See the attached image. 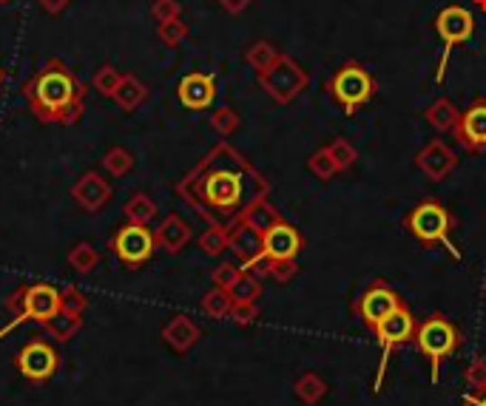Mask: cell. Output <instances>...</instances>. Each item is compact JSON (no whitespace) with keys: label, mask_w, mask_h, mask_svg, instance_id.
I'll return each mask as SVG.
<instances>
[{"label":"cell","mask_w":486,"mask_h":406,"mask_svg":"<svg viewBox=\"0 0 486 406\" xmlns=\"http://www.w3.org/2000/svg\"><path fill=\"white\" fill-rule=\"evenodd\" d=\"M267 177L250 165L230 143H217L205 157L177 182V197L208 227L230 230L248 208L267 199Z\"/></svg>","instance_id":"6da1fadb"},{"label":"cell","mask_w":486,"mask_h":406,"mask_svg":"<svg viewBox=\"0 0 486 406\" xmlns=\"http://www.w3.org/2000/svg\"><path fill=\"white\" fill-rule=\"evenodd\" d=\"M23 97L43 125H77L86 114V86L61 57H49L23 83Z\"/></svg>","instance_id":"7a4b0ae2"},{"label":"cell","mask_w":486,"mask_h":406,"mask_svg":"<svg viewBox=\"0 0 486 406\" xmlns=\"http://www.w3.org/2000/svg\"><path fill=\"white\" fill-rule=\"evenodd\" d=\"M404 230L421 245H444V250L450 254L455 262L461 259L458 247L453 242V230H455V217L450 214L441 199L426 197L421 199L410 214L404 217Z\"/></svg>","instance_id":"3957f363"},{"label":"cell","mask_w":486,"mask_h":406,"mask_svg":"<svg viewBox=\"0 0 486 406\" xmlns=\"http://www.w3.org/2000/svg\"><path fill=\"white\" fill-rule=\"evenodd\" d=\"M418 353L430 361V375H433V383H438L441 378V364L450 358L458 344H461V333L458 327L441 316V313H433L430 318H424L418 327H416V336H413Z\"/></svg>","instance_id":"277c9868"},{"label":"cell","mask_w":486,"mask_h":406,"mask_svg":"<svg viewBox=\"0 0 486 406\" xmlns=\"http://www.w3.org/2000/svg\"><path fill=\"white\" fill-rule=\"evenodd\" d=\"M376 88L379 86L373 80V74L356 60H350L341 69H336V74L330 77V83H327L330 97L344 108L347 117H353L361 106L370 103L376 97Z\"/></svg>","instance_id":"5b68a950"},{"label":"cell","mask_w":486,"mask_h":406,"mask_svg":"<svg viewBox=\"0 0 486 406\" xmlns=\"http://www.w3.org/2000/svg\"><path fill=\"white\" fill-rule=\"evenodd\" d=\"M257 77H259L262 91L279 106H290L310 83L307 69L302 63H296L290 54H279V60Z\"/></svg>","instance_id":"8992f818"},{"label":"cell","mask_w":486,"mask_h":406,"mask_svg":"<svg viewBox=\"0 0 486 406\" xmlns=\"http://www.w3.org/2000/svg\"><path fill=\"white\" fill-rule=\"evenodd\" d=\"M416 316L410 313V307H401L393 316H387L379 327H376V341L381 346V361H379V370H376V378H373V392H381V383H384V373H387V364H390V355L396 350H401L404 344H410L413 336H416Z\"/></svg>","instance_id":"52a82bcc"},{"label":"cell","mask_w":486,"mask_h":406,"mask_svg":"<svg viewBox=\"0 0 486 406\" xmlns=\"http://www.w3.org/2000/svg\"><path fill=\"white\" fill-rule=\"evenodd\" d=\"M435 32L444 41V57L438 63V74H435V83H444V71H446V63H450V54L455 46L466 43L470 37L475 34V17L470 9H463L458 4L453 6H444L435 17Z\"/></svg>","instance_id":"ba28073f"},{"label":"cell","mask_w":486,"mask_h":406,"mask_svg":"<svg viewBox=\"0 0 486 406\" xmlns=\"http://www.w3.org/2000/svg\"><path fill=\"white\" fill-rule=\"evenodd\" d=\"M111 250L117 254L123 267L128 270H140L151 262L154 250H157V239H154V230H148L145 225H123L114 230L111 236Z\"/></svg>","instance_id":"9c48e42d"},{"label":"cell","mask_w":486,"mask_h":406,"mask_svg":"<svg viewBox=\"0 0 486 406\" xmlns=\"http://www.w3.org/2000/svg\"><path fill=\"white\" fill-rule=\"evenodd\" d=\"M61 313V290H57L54 284L49 281H37V284H29L26 287V301H23V310L12 316V321L0 330V338H6L12 330H17V327H23L29 321L34 324H46L51 316Z\"/></svg>","instance_id":"30bf717a"},{"label":"cell","mask_w":486,"mask_h":406,"mask_svg":"<svg viewBox=\"0 0 486 406\" xmlns=\"http://www.w3.org/2000/svg\"><path fill=\"white\" fill-rule=\"evenodd\" d=\"M401 307H404V299L398 296V290L376 279L373 284H367L359 293V299L353 301V313L361 318L367 330H376L387 316H393L396 310H401Z\"/></svg>","instance_id":"8fae6325"},{"label":"cell","mask_w":486,"mask_h":406,"mask_svg":"<svg viewBox=\"0 0 486 406\" xmlns=\"http://www.w3.org/2000/svg\"><path fill=\"white\" fill-rule=\"evenodd\" d=\"M14 366L26 381L43 383L57 373V366H61V355H57V350L51 344H46L41 338H32L23 350L14 355Z\"/></svg>","instance_id":"7c38bea8"},{"label":"cell","mask_w":486,"mask_h":406,"mask_svg":"<svg viewBox=\"0 0 486 406\" xmlns=\"http://www.w3.org/2000/svg\"><path fill=\"white\" fill-rule=\"evenodd\" d=\"M453 134L463 151L486 153V97H475L470 108L461 114L458 128Z\"/></svg>","instance_id":"4fadbf2b"},{"label":"cell","mask_w":486,"mask_h":406,"mask_svg":"<svg viewBox=\"0 0 486 406\" xmlns=\"http://www.w3.org/2000/svg\"><path fill=\"white\" fill-rule=\"evenodd\" d=\"M416 168L430 182H444L458 168V153L444 140H430L416 153Z\"/></svg>","instance_id":"5bb4252c"},{"label":"cell","mask_w":486,"mask_h":406,"mask_svg":"<svg viewBox=\"0 0 486 406\" xmlns=\"http://www.w3.org/2000/svg\"><path fill=\"white\" fill-rule=\"evenodd\" d=\"M111 197H114V188L100 171L83 173L71 188V199L80 205L86 214H100V210L111 202Z\"/></svg>","instance_id":"9a60e30c"},{"label":"cell","mask_w":486,"mask_h":406,"mask_svg":"<svg viewBox=\"0 0 486 406\" xmlns=\"http://www.w3.org/2000/svg\"><path fill=\"white\" fill-rule=\"evenodd\" d=\"M302 247H304L302 234L285 219H279L274 227H267L262 236V254L267 259H296L302 254Z\"/></svg>","instance_id":"2e32d148"},{"label":"cell","mask_w":486,"mask_h":406,"mask_svg":"<svg viewBox=\"0 0 486 406\" xmlns=\"http://www.w3.org/2000/svg\"><path fill=\"white\" fill-rule=\"evenodd\" d=\"M177 97L188 111H205L213 106V100H217V80H213L210 74L191 71L180 80Z\"/></svg>","instance_id":"e0dca14e"},{"label":"cell","mask_w":486,"mask_h":406,"mask_svg":"<svg viewBox=\"0 0 486 406\" xmlns=\"http://www.w3.org/2000/svg\"><path fill=\"white\" fill-rule=\"evenodd\" d=\"M154 239H157V247L165 250L168 256H177L180 250H185V245L193 239V230L180 214H168L160 222V227L154 230Z\"/></svg>","instance_id":"ac0fdd59"},{"label":"cell","mask_w":486,"mask_h":406,"mask_svg":"<svg viewBox=\"0 0 486 406\" xmlns=\"http://www.w3.org/2000/svg\"><path fill=\"white\" fill-rule=\"evenodd\" d=\"M228 250H233L242 267L254 264L262 256V234L245 222H237L228 230Z\"/></svg>","instance_id":"d6986e66"},{"label":"cell","mask_w":486,"mask_h":406,"mask_svg":"<svg viewBox=\"0 0 486 406\" xmlns=\"http://www.w3.org/2000/svg\"><path fill=\"white\" fill-rule=\"evenodd\" d=\"M202 338V330L197 327V321H191L188 316H173L165 327H163V341L171 346L177 355L191 353L197 341Z\"/></svg>","instance_id":"ffe728a7"},{"label":"cell","mask_w":486,"mask_h":406,"mask_svg":"<svg viewBox=\"0 0 486 406\" xmlns=\"http://www.w3.org/2000/svg\"><path fill=\"white\" fill-rule=\"evenodd\" d=\"M424 120L430 123L438 134H453L458 128L461 111L455 108V103L450 100V97H438V100H433L424 108Z\"/></svg>","instance_id":"44dd1931"},{"label":"cell","mask_w":486,"mask_h":406,"mask_svg":"<svg viewBox=\"0 0 486 406\" xmlns=\"http://www.w3.org/2000/svg\"><path fill=\"white\" fill-rule=\"evenodd\" d=\"M111 100L120 106L123 111H137L145 100H148V86L134 74H123L120 86L111 94Z\"/></svg>","instance_id":"7402d4cb"},{"label":"cell","mask_w":486,"mask_h":406,"mask_svg":"<svg viewBox=\"0 0 486 406\" xmlns=\"http://www.w3.org/2000/svg\"><path fill=\"white\" fill-rule=\"evenodd\" d=\"M327 392H330V386H327V381H324L319 373H304V375H299L296 383H294V395H296L304 406H319V403L327 398Z\"/></svg>","instance_id":"603a6c76"},{"label":"cell","mask_w":486,"mask_h":406,"mask_svg":"<svg viewBox=\"0 0 486 406\" xmlns=\"http://www.w3.org/2000/svg\"><path fill=\"white\" fill-rule=\"evenodd\" d=\"M80 327H83V316L80 313H69V310H61L57 316H51L46 324H43V330L54 338V341H71L77 333H80Z\"/></svg>","instance_id":"cb8c5ba5"},{"label":"cell","mask_w":486,"mask_h":406,"mask_svg":"<svg viewBox=\"0 0 486 406\" xmlns=\"http://www.w3.org/2000/svg\"><path fill=\"white\" fill-rule=\"evenodd\" d=\"M123 214L134 225H148L154 217H157V202H154L148 193H131L123 205Z\"/></svg>","instance_id":"d4e9b609"},{"label":"cell","mask_w":486,"mask_h":406,"mask_svg":"<svg viewBox=\"0 0 486 406\" xmlns=\"http://www.w3.org/2000/svg\"><path fill=\"white\" fill-rule=\"evenodd\" d=\"M279 219H282V214H279V210H276L274 205H270L267 199H259V202H254V205L248 208V214H245L239 222L250 225V227H254V230H259V234L265 236V230H267V227H274Z\"/></svg>","instance_id":"484cf974"},{"label":"cell","mask_w":486,"mask_h":406,"mask_svg":"<svg viewBox=\"0 0 486 406\" xmlns=\"http://www.w3.org/2000/svg\"><path fill=\"white\" fill-rule=\"evenodd\" d=\"M97 264H100V250H97L91 242H77L69 250V267L74 270V273L89 276V273H94Z\"/></svg>","instance_id":"4316f807"},{"label":"cell","mask_w":486,"mask_h":406,"mask_svg":"<svg viewBox=\"0 0 486 406\" xmlns=\"http://www.w3.org/2000/svg\"><path fill=\"white\" fill-rule=\"evenodd\" d=\"M279 49L270 43V41H257V43H250L248 46V51H245V63L254 69L257 74H262V71H267L270 66H274L276 60H279Z\"/></svg>","instance_id":"83f0119b"},{"label":"cell","mask_w":486,"mask_h":406,"mask_svg":"<svg viewBox=\"0 0 486 406\" xmlns=\"http://www.w3.org/2000/svg\"><path fill=\"white\" fill-rule=\"evenodd\" d=\"M228 293H230L233 304H259L262 279L254 276V273H248V270H242V276L237 279V284H233Z\"/></svg>","instance_id":"f1b7e54d"},{"label":"cell","mask_w":486,"mask_h":406,"mask_svg":"<svg viewBox=\"0 0 486 406\" xmlns=\"http://www.w3.org/2000/svg\"><path fill=\"white\" fill-rule=\"evenodd\" d=\"M200 307H202V313L210 316V318H230L233 299H230L228 290H222V287H210L208 293L202 296Z\"/></svg>","instance_id":"f546056e"},{"label":"cell","mask_w":486,"mask_h":406,"mask_svg":"<svg viewBox=\"0 0 486 406\" xmlns=\"http://www.w3.org/2000/svg\"><path fill=\"white\" fill-rule=\"evenodd\" d=\"M103 168H106V173H111V177H126V173H131V168H134V153L123 145H114L106 151Z\"/></svg>","instance_id":"4dcf8cb0"},{"label":"cell","mask_w":486,"mask_h":406,"mask_svg":"<svg viewBox=\"0 0 486 406\" xmlns=\"http://www.w3.org/2000/svg\"><path fill=\"white\" fill-rule=\"evenodd\" d=\"M120 80H123V71L117 69V66H111V63H103L100 69L94 71V77H91V86H94V91H97V94L111 97V94L117 91V86H120Z\"/></svg>","instance_id":"1f68e13d"},{"label":"cell","mask_w":486,"mask_h":406,"mask_svg":"<svg viewBox=\"0 0 486 406\" xmlns=\"http://www.w3.org/2000/svg\"><path fill=\"white\" fill-rule=\"evenodd\" d=\"M307 171L313 173L316 180H322V182H330L339 173V168H336V162H333V157L327 153V148H319V151H313L310 153V160H307Z\"/></svg>","instance_id":"d6a6232c"},{"label":"cell","mask_w":486,"mask_h":406,"mask_svg":"<svg viewBox=\"0 0 486 406\" xmlns=\"http://www.w3.org/2000/svg\"><path fill=\"white\" fill-rule=\"evenodd\" d=\"M327 148V153L333 157V162H336V168H339V173H344V171H350L356 165V160H359V151L350 145L347 140H333V143H327L324 145Z\"/></svg>","instance_id":"836d02e7"},{"label":"cell","mask_w":486,"mask_h":406,"mask_svg":"<svg viewBox=\"0 0 486 406\" xmlns=\"http://www.w3.org/2000/svg\"><path fill=\"white\" fill-rule=\"evenodd\" d=\"M242 125V117L233 108H217L210 114V128L220 134V137H230V134H237Z\"/></svg>","instance_id":"e575fe53"},{"label":"cell","mask_w":486,"mask_h":406,"mask_svg":"<svg viewBox=\"0 0 486 406\" xmlns=\"http://www.w3.org/2000/svg\"><path fill=\"white\" fill-rule=\"evenodd\" d=\"M200 250L205 256H222L228 250V230L225 227H208L200 236Z\"/></svg>","instance_id":"d590c367"},{"label":"cell","mask_w":486,"mask_h":406,"mask_svg":"<svg viewBox=\"0 0 486 406\" xmlns=\"http://www.w3.org/2000/svg\"><path fill=\"white\" fill-rule=\"evenodd\" d=\"M157 37L168 46V49H177L185 37H188V23H182V17L180 21H168V23H160L157 26Z\"/></svg>","instance_id":"8d00e7d4"},{"label":"cell","mask_w":486,"mask_h":406,"mask_svg":"<svg viewBox=\"0 0 486 406\" xmlns=\"http://www.w3.org/2000/svg\"><path fill=\"white\" fill-rule=\"evenodd\" d=\"M151 17H154V23L180 21V17H182V4H180V0H154V4H151Z\"/></svg>","instance_id":"74e56055"},{"label":"cell","mask_w":486,"mask_h":406,"mask_svg":"<svg viewBox=\"0 0 486 406\" xmlns=\"http://www.w3.org/2000/svg\"><path fill=\"white\" fill-rule=\"evenodd\" d=\"M86 307H89V296L83 293L80 287H74L69 284L66 290H61V310H69V313H86Z\"/></svg>","instance_id":"f35d334b"},{"label":"cell","mask_w":486,"mask_h":406,"mask_svg":"<svg viewBox=\"0 0 486 406\" xmlns=\"http://www.w3.org/2000/svg\"><path fill=\"white\" fill-rule=\"evenodd\" d=\"M239 276H242V264H237V262H222V264L210 273V281H213V287L230 290L233 284H237Z\"/></svg>","instance_id":"ab89813d"},{"label":"cell","mask_w":486,"mask_h":406,"mask_svg":"<svg viewBox=\"0 0 486 406\" xmlns=\"http://www.w3.org/2000/svg\"><path fill=\"white\" fill-rule=\"evenodd\" d=\"M299 273V262L296 259H270V279L276 284H290Z\"/></svg>","instance_id":"60d3db41"},{"label":"cell","mask_w":486,"mask_h":406,"mask_svg":"<svg viewBox=\"0 0 486 406\" xmlns=\"http://www.w3.org/2000/svg\"><path fill=\"white\" fill-rule=\"evenodd\" d=\"M257 318H259V304H233L230 321L237 327H250L257 324Z\"/></svg>","instance_id":"b9f144b4"},{"label":"cell","mask_w":486,"mask_h":406,"mask_svg":"<svg viewBox=\"0 0 486 406\" xmlns=\"http://www.w3.org/2000/svg\"><path fill=\"white\" fill-rule=\"evenodd\" d=\"M466 386L470 390H483L486 386V358H472V364L466 366Z\"/></svg>","instance_id":"7bdbcfd3"},{"label":"cell","mask_w":486,"mask_h":406,"mask_svg":"<svg viewBox=\"0 0 486 406\" xmlns=\"http://www.w3.org/2000/svg\"><path fill=\"white\" fill-rule=\"evenodd\" d=\"M37 6H41L46 14L57 17V14H63L71 6V0H37Z\"/></svg>","instance_id":"ee69618b"},{"label":"cell","mask_w":486,"mask_h":406,"mask_svg":"<svg viewBox=\"0 0 486 406\" xmlns=\"http://www.w3.org/2000/svg\"><path fill=\"white\" fill-rule=\"evenodd\" d=\"M23 301H26V287H17L14 293L6 299L9 313H12V316H17V313H21V310H23Z\"/></svg>","instance_id":"f6af8a7d"},{"label":"cell","mask_w":486,"mask_h":406,"mask_svg":"<svg viewBox=\"0 0 486 406\" xmlns=\"http://www.w3.org/2000/svg\"><path fill=\"white\" fill-rule=\"evenodd\" d=\"M458 406H486V386H483V390H470L461 398Z\"/></svg>","instance_id":"bcb514c9"},{"label":"cell","mask_w":486,"mask_h":406,"mask_svg":"<svg viewBox=\"0 0 486 406\" xmlns=\"http://www.w3.org/2000/svg\"><path fill=\"white\" fill-rule=\"evenodd\" d=\"M217 4L228 12V14H242L254 0H217Z\"/></svg>","instance_id":"7dc6e473"},{"label":"cell","mask_w":486,"mask_h":406,"mask_svg":"<svg viewBox=\"0 0 486 406\" xmlns=\"http://www.w3.org/2000/svg\"><path fill=\"white\" fill-rule=\"evenodd\" d=\"M472 4H475V6H478V9H481L483 14H486V0H472Z\"/></svg>","instance_id":"c3c4849f"},{"label":"cell","mask_w":486,"mask_h":406,"mask_svg":"<svg viewBox=\"0 0 486 406\" xmlns=\"http://www.w3.org/2000/svg\"><path fill=\"white\" fill-rule=\"evenodd\" d=\"M4 83H6V74H4V69H0V91H4Z\"/></svg>","instance_id":"681fc988"},{"label":"cell","mask_w":486,"mask_h":406,"mask_svg":"<svg viewBox=\"0 0 486 406\" xmlns=\"http://www.w3.org/2000/svg\"><path fill=\"white\" fill-rule=\"evenodd\" d=\"M6 4H12V0H0V6H6Z\"/></svg>","instance_id":"f907efd6"},{"label":"cell","mask_w":486,"mask_h":406,"mask_svg":"<svg viewBox=\"0 0 486 406\" xmlns=\"http://www.w3.org/2000/svg\"><path fill=\"white\" fill-rule=\"evenodd\" d=\"M483 293H486V284H483Z\"/></svg>","instance_id":"816d5d0a"}]
</instances>
